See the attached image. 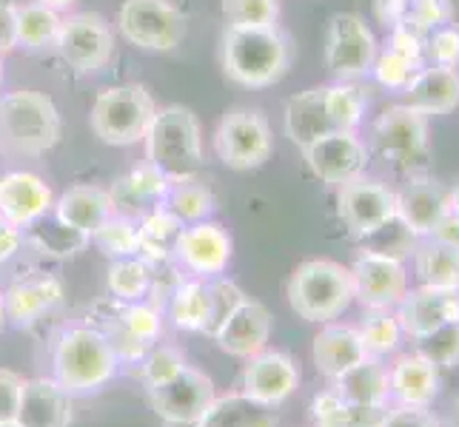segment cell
Wrapping results in <instances>:
<instances>
[{
    "mask_svg": "<svg viewBox=\"0 0 459 427\" xmlns=\"http://www.w3.org/2000/svg\"><path fill=\"white\" fill-rule=\"evenodd\" d=\"M434 240H439V243H448V245H454V248H459V217L456 214H446L442 217V223L434 228Z\"/></svg>",
    "mask_w": 459,
    "mask_h": 427,
    "instance_id": "56",
    "label": "cell"
},
{
    "mask_svg": "<svg viewBox=\"0 0 459 427\" xmlns=\"http://www.w3.org/2000/svg\"><path fill=\"white\" fill-rule=\"evenodd\" d=\"M171 185L174 183L169 180V174L146 160L143 166L132 168L123 180H117L112 192H108V197H112V211L120 217L140 219L152 209H157V205L166 202Z\"/></svg>",
    "mask_w": 459,
    "mask_h": 427,
    "instance_id": "22",
    "label": "cell"
},
{
    "mask_svg": "<svg viewBox=\"0 0 459 427\" xmlns=\"http://www.w3.org/2000/svg\"><path fill=\"white\" fill-rule=\"evenodd\" d=\"M188 368L186 356L174 345H154L152 351L140 359V379L146 388H157L171 382L174 376H180Z\"/></svg>",
    "mask_w": 459,
    "mask_h": 427,
    "instance_id": "42",
    "label": "cell"
},
{
    "mask_svg": "<svg viewBox=\"0 0 459 427\" xmlns=\"http://www.w3.org/2000/svg\"><path fill=\"white\" fill-rule=\"evenodd\" d=\"M417 354L429 359L439 371L459 368V320L431 330L429 337L417 339Z\"/></svg>",
    "mask_w": 459,
    "mask_h": 427,
    "instance_id": "44",
    "label": "cell"
},
{
    "mask_svg": "<svg viewBox=\"0 0 459 427\" xmlns=\"http://www.w3.org/2000/svg\"><path fill=\"white\" fill-rule=\"evenodd\" d=\"M60 23H63L60 12L46 9L29 0L26 6H18V46H23L26 52L55 49Z\"/></svg>",
    "mask_w": 459,
    "mask_h": 427,
    "instance_id": "35",
    "label": "cell"
},
{
    "mask_svg": "<svg viewBox=\"0 0 459 427\" xmlns=\"http://www.w3.org/2000/svg\"><path fill=\"white\" fill-rule=\"evenodd\" d=\"M289 305L306 322H334L354 303L351 271L334 260H306L289 279Z\"/></svg>",
    "mask_w": 459,
    "mask_h": 427,
    "instance_id": "5",
    "label": "cell"
},
{
    "mask_svg": "<svg viewBox=\"0 0 459 427\" xmlns=\"http://www.w3.org/2000/svg\"><path fill=\"white\" fill-rule=\"evenodd\" d=\"M425 38L422 31H417L414 26L408 23H394L388 29V49L405 55L408 60L420 63V66H425Z\"/></svg>",
    "mask_w": 459,
    "mask_h": 427,
    "instance_id": "50",
    "label": "cell"
},
{
    "mask_svg": "<svg viewBox=\"0 0 459 427\" xmlns=\"http://www.w3.org/2000/svg\"><path fill=\"white\" fill-rule=\"evenodd\" d=\"M21 243H23V234L21 228H14L9 219L0 214V265L9 262L14 254L21 251Z\"/></svg>",
    "mask_w": 459,
    "mask_h": 427,
    "instance_id": "54",
    "label": "cell"
},
{
    "mask_svg": "<svg viewBox=\"0 0 459 427\" xmlns=\"http://www.w3.org/2000/svg\"><path fill=\"white\" fill-rule=\"evenodd\" d=\"M291 40L280 26H226L220 40V63L231 83L265 89L286 77L291 66Z\"/></svg>",
    "mask_w": 459,
    "mask_h": 427,
    "instance_id": "1",
    "label": "cell"
},
{
    "mask_svg": "<svg viewBox=\"0 0 459 427\" xmlns=\"http://www.w3.org/2000/svg\"><path fill=\"white\" fill-rule=\"evenodd\" d=\"M120 362L106 342L103 330L89 325L66 328L55 342L52 351V371L55 382L69 393V397H86V393L100 390L115 379Z\"/></svg>",
    "mask_w": 459,
    "mask_h": 427,
    "instance_id": "3",
    "label": "cell"
},
{
    "mask_svg": "<svg viewBox=\"0 0 459 427\" xmlns=\"http://www.w3.org/2000/svg\"><path fill=\"white\" fill-rule=\"evenodd\" d=\"M57 55L81 74H98L115 55V31L100 12H74L63 18Z\"/></svg>",
    "mask_w": 459,
    "mask_h": 427,
    "instance_id": "10",
    "label": "cell"
},
{
    "mask_svg": "<svg viewBox=\"0 0 459 427\" xmlns=\"http://www.w3.org/2000/svg\"><path fill=\"white\" fill-rule=\"evenodd\" d=\"M31 4H40L46 9H55V12H66L69 6L77 4V0H31Z\"/></svg>",
    "mask_w": 459,
    "mask_h": 427,
    "instance_id": "57",
    "label": "cell"
},
{
    "mask_svg": "<svg viewBox=\"0 0 459 427\" xmlns=\"http://www.w3.org/2000/svg\"><path fill=\"white\" fill-rule=\"evenodd\" d=\"M43 219H38L35 226H29L31 228L29 243L46 257H57V260L74 257L77 251H83L91 243L89 234H81V231H74L69 226H63L60 219H55V223H43Z\"/></svg>",
    "mask_w": 459,
    "mask_h": 427,
    "instance_id": "39",
    "label": "cell"
},
{
    "mask_svg": "<svg viewBox=\"0 0 459 427\" xmlns=\"http://www.w3.org/2000/svg\"><path fill=\"white\" fill-rule=\"evenodd\" d=\"M234 254V243L229 231L214 223V219H203V223L183 226L178 243H174V260H178L188 274L200 279L223 277Z\"/></svg>",
    "mask_w": 459,
    "mask_h": 427,
    "instance_id": "14",
    "label": "cell"
},
{
    "mask_svg": "<svg viewBox=\"0 0 459 427\" xmlns=\"http://www.w3.org/2000/svg\"><path fill=\"white\" fill-rule=\"evenodd\" d=\"M169 320L174 328L192 330V334H205L212 320V285L209 279H183L178 288L171 291L169 299Z\"/></svg>",
    "mask_w": 459,
    "mask_h": 427,
    "instance_id": "32",
    "label": "cell"
},
{
    "mask_svg": "<svg viewBox=\"0 0 459 427\" xmlns=\"http://www.w3.org/2000/svg\"><path fill=\"white\" fill-rule=\"evenodd\" d=\"M299 388L297 362L282 351H260L257 356L246 359L243 368V393L263 405L280 407L294 397Z\"/></svg>",
    "mask_w": 459,
    "mask_h": 427,
    "instance_id": "18",
    "label": "cell"
},
{
    "mask_svg": "<svg viewBox=\"0 0 459 427\" xmlns=\"http://www.w3.org/2000/svg\"><path fill=\"white\" fill-rule=\"evenodd\" d=\"M397 194V217L414 231L420 240L431 236L434 228L442 223V217L451 211L448 188H442L431 177H414L408 180Z\"/></svg>",
    "mask_w": 459,
    "mask_h": 427,
    "instance_id": "21",
    "label": "cell"
},
{
    "mask_svg": "<svg viewBox=\"0 0 459 427\" xmlns=\"http://www.w3.org/2000/svg\"><path fill=\"white\" fill-rule=\"evenodd\" d=\"M400 94H405V106L425 117L451 115L459 106V69L425 63Z\"/></svg>",
    "mask_w": 459,
    "mask_h": 427,
    "instance_id": "23",
    "label": "cell"
},
{
    "mask_svg": "<svg viewBox=\"0 0 459 427\" xmlns=\"http://www.w3.org/2000/svg\"><path fill=\"white\" fill-rule=\"evenodd\" d=\"M303 160L316 180L340 188L342 183H351L366 174L371 151L357 137V132H334L303 149Z\"/></svg>",
    "mask_w": 459,
    "mask_h": 427,
    "instance_id": "13",
    "label": "cell"
},
{
    "mask_svg": "<svg viewBox=\"0 0 459 427\" xmlns=\"http://www.w3.org/2000/svg\"><path fill=\"white\" fill-rule=\"evenodd\" d=\"M6 305H4V291H0V330H4L6 328Z\"/></svg>",
    "mask_w": 459,
    "mask_h": 427,
    "instance_id": "60",
    "label": "cell"
},
{
    "mask_svg": "<svg viewBox=\"0 0 459 427\" xmlns=\"http://www.w3.org/2000/svg\"><path fill=\"white\" fill-rule=\"evenodd\" d=\"M183 231V223L174 217L166 205H157L149 214H143L137 219V234H140V243H137V257L146 260L149 265L157 262H166L174 257V243Z\"/></svg>",
    "mask_w": 459,
    "mask_h": 427,
    "instance_id": "33",
    "label": "cell"
},
{
    "mask_svg": "<svg viewBox=\"0 0 459 427\" xmlns=\"http://www.w3.org/2000/svg\"><path fill=\"white\" fill-rule=\"evenodd\" d=\"M157 115L154 98L146 86L126 83L103 89L91 103L89 125L91 134L106 146H134L143 142Z\"/></svg>",
    "mask_w": 459,
    "mask_h": 427,
    "instance_id": "6",
    "label": "cell"
},
{
    "mask_svg": "<svg viewBox=\"0 0 459 427\" xmlns=\"http://www.w3.org/2000/svg\"><path fill=\"white\" fill-rule=\"evenodd\" d=\"M280 0H223L226 26H277L280 23Z\"/></svg>",
    "mask_w": 459,
    "mask_h": 427,
    "instance_id": "43",
    "label": "cell"
},
{
    "mask_svg": "<svg viewBox=\"0 0 459 427\" xmlns=\"http://www.w3.org/2000/svg\"><path fill=\"white\" fill-rule=\"evenodd\" d=\"M417 245H420V236L411 231L397 214H394L388 223H383L371 234L362 236V251H377V254H385L394 260L414 257Z\"/></svg>",
    "mask_w": 459,
    "mask_h": 427,
    "instance_id": "40",
    "label": "cell"
},
{
    "mask_svg": "<svg viewBox=\"0 0 459 427\" xmlns=\"http://www.w3.org/2000/svg\"><path fill=\"white\" fill-rule=\"evenodd\" d=\"M334 390L345 405H371V407H388L391 402V382L388 368L379 359L368 356L362 365L351 368L334 379Z\"/></svg>",
    "mask_w": 459,
    "mask_h": 427,
    "instance_id": "31",
    "label": "cell"
},
{
    "mask_svg": "<svg viewBox=\"0 0 459 427\" xmlns=\"http://www.w3.org/2000/svg\"><path fill=\"white\" fill-rule=\"evenodd\" d=\"M388 382L391 399L397 405L431 407L439 393V368L414 351L394 359V365L388 368Z\"/></svg>",
    "mask_w": 459,
    "mask_h": 427,
    "instance_id": "27",
    "label": "cell"
},
{
    "mask_svg": "<svg viewBox=\"0 0 459 427\" xmlns=\"http://www.w3.org/2000/svg\"><path fill=\"white\" fill-rule=\"evenodd\" d=\"M112 197L98 185H74L55 200V219L81 234H94L112 217Z\"/></svg>",
    "mask_w": 459,
    "mask_h": 427,
    "instance_id": "29",
    "label": "cell"
},
{
    "mask_svg": "<svg viewBox=\"0 0 459 427\" xmlns=\"http://www.w3.org/2000/svg\"><path fill=\"white\" fill-rule=\"evenodd\" d=\"M117 320L132 337L146 342L149 347H154L157 339L163 337V313L154 305L143 303V299H140V303H126V308L117 313Z\"/></svg>",
    "mask_w": 459,
    "mask_h": 427,
    "instance_id": "46",
    "label": "cell"
},
{
    "mask_svg": "<svg viewBox=\"0 0 459 427\" xmlns=\"http://www.w3.org/2000/svg\"><path fill=\"white\" fill-rule=\"evenodd\" d=\"M0 83H4V55H0Z\"/></svg>",
    "mask_w": 459,
    "mask_h": 427,
    "instance_id": "61",
    "label": "cell"
},
{
    "mask_svg": "<svg viewBox=\"0 0 459 427\" xmlns=\"http://www.w3.org/2000/svg\"><path fill=\"white\" fill-rule=\"evenodd\" d=\"M422 66L414 60H408L405 55L400 52H394V49H385L383 52H377V60H374V66H371V74H374V81L388 89V91H403L408 83H411V77H414Z\"/></svg>",
    "mask_w": 459,
    "mask_h": 427,
    "instance_id": "45",
    "label": "cell"
},
{
    "mask_svg": "<svg viewBox=\"0 0 459 427\" xmlns=\"http://www.w3.org/2000/svg\"><path fill=\"white\" fill-rule=\"evenodd\" d=\"M351 271L354 299L366 311H394L408 291V268L377 251H359Z\"/></svg>",
    "mask_w": 459,
    "mask_h": 427,
    "instance_id": "12",
    "label": "cell"
},
{
    "mask_svg": "<svg viewBox=\"0 0 459 427\" xmlns=\"http://www.w3.org/2000/svg\"><path fill=\"white\" fill-rule=\"evenodd\" d=\"M18 427H69L72 424V397L55 379H26L18 416Z\"/></svg>",
    "mask_w": 459,
    "mask_h": 427,
    "instance_id": "25",
    "label": "cell"
},
{
    "mask_svg": "<svg viewBox=\"0 0 459 427\" xmlns=\"http://www.w3.org/2000/svg\"><path fill=\"white\" fill-rule=\"evenodd\" d=\"M106 285H108V294L120 299V303H140L152 288V265L140 257L112 260Z\"/></svg>",
    "mask_w": 459,
    "mask_h": 427,
    "instance_id": "36",
    "label": "cell"
},
{
    "mask_svg": "<svg viewBox=\"0 0 459 427\" xmlns=\"http://www.w3.org/2000/svg\"><path fill=\"white\" fill-rule=\"evenodd\" d=\"M394 313H397L403 334L417 342L429 337L431 330L459 320V288L420 285V288L405 291Z\"/></svg>",
    "mask_w": 459,
    "mask_h": 427,
    "instance_id": "17",
    "label": "cell"
},
{
    "mask_svg": "<svg viewBox=\"0 0 459 427\" xmlns=\"http://www.w3.org/2000/svg\"><path fill=\"white\" fill-rule=\"evenodd\" d=\"M371 149L408 180L425 177L431 168L429 117L405 103L385 108L371 129Z\"/></svg>",
    "mask_w": 459,
    "mask_h": 427,
    "instance_id": "7",
    "label": "cell"
},
{
    "mask_svg": "<svg viewBox=\"0 0 459 427\" xmlns=\"http://www.w3.org/2000/svg\"><path fill=\"white\" fill-rule=\"evenodd\" d=\"M91 243L98 245L108 260H123V257H137V219L112 214L106 223L91 234Z\"/></svg>",
    "mask_w": 459,
    "mask_h": 427,
    "instance_id": "41",
    "label": "cell"
},
{
    "mask_svg": "<svg viewBox=\"0 0 459 427\" xmlns=\"http://www.w3.org/2000/svg\"><path fill=\"white\" fill-rule=\"evenodd\" d=\"M220 351L237 356V359H251L260 351H265L268 339H272V313L257 299H243L237 305L229 320L217 328V334L212 337Z\"/></svg>",
    "mask_w": 459,
    "mask_h": 427,
    "instance_id": "20",
    "label": "cell"
},
{
    "mask_svg": "<svg viewBox=\"0 0 459 427\" xmlns=\"http://www.w3.org/2000/svg\"><path fill=\"white\" fill-rule=\"evenodd\" d=\"M379 43L371 26L359 14L342 12L334 14L325 35V69L334 74V81H359L371 74Z\"/></svg>",
    "mask_w": 459,
    "mask_h": 427,
    "instance_id": "11",
    "label": "cell"
},
{
    "mask_svg": "<svg viewBox=\"0 0 459 427\" xmlns=\"http://www.w3.org/2000/svg\"><path fill=\"white\" fill-rule=\"evenodd\" d=\"M18 49V6L0 0V55Z\"/></svg>",
    "mask_w": 459,
    "mask_h": 427,
    "instance_id": "53",
    "label": "cell"
},
{
    "mask_svg": "<svg viewBox=\"0 0 459 427\" xmlns=\"http://www.w3.org/2000/svg\"><path fill=\"white\" fill-rule=\"evenodd\" d=\"M209 285H212V320H209V330H205V334L214 337L217 328L229 320V313L246 299V294L240 291V285L226 277H214V282H209Z\"/></svg>",
    "mask_w": 459,
    "mask_h": 427,
    "instance_id": "49",
    "label": "cell"
},
{
    "mask_svg": "<svg viewBox=\"0 0 459 427\" xmlns=\"http://www.w3.org/2000/svg\"><path fill=\"white\" fill-rule=\"evenodd\" d=\"M0 427H18V424H14V422H6V424H0Z\"/></svg>",
    "mask_w": 459,
    "mask_h": 427,
    "instance_id": "62",
    "label": "cell"
},
{
    "mask_svg": "<svg viewBox=\"0 0 459 427\" xmlns=\"http://www.w3.org/2000/svg\"><path fill=\"white\" fill-rule=\"evenodd\" d=\"M400 23L414 26L422 35H431L434 29L454 23V6L451 0H411Z\"/></svg>",
    "mask_w": 459,
    "mask_h": 427,
    "instance_id": "47",
    "label": "cell"
},
{
    "mask_svg": "<svg viewBox=\"0 0 459 427\" xmlns=\"http://www.w3.org/2000/svg\"><path fill=\"white\" fill-rule=\"evenodd\" d=\"M425 60L434 66L459 69V23H446L425 38Z\"/></svg>",
    "mask_w": 459,
    "mask_h": 427,
    "instance_id": "48",
    "label": "cell"
},
{
    "mask_svg": "<svg viewBox=\"0 0 459 427\" xmlns=\"http://www.w3.org/2000/svg\"><path fill=\"white\" fill-rule=\"evenodd\" d=\"M117 31L140 52H174L186 40V14L174 0H123Z\"/></svg>",
    "mask_w": 459,
    "mask_h": 427,
    "instance_id": "8",
    "label": "cell"
},
{
    "mask_svg": "<svg viewBox=\"0 0 459 427\" xmlns=\"http://www.w3.org/2000/svg\"><path fill=\"white\" fill-rule=\"evenodd\" d=\"M55 211V192L31 171H9L0 177V214L14 228H29Z\"/></svg>",
    "mask_w": 459,
    "mask_h": 427,
    "instance_id": "19",
    "label": "cell"
},
{
    "mask_svg": "<svg viewBox=\"0 0 459 427\" xmlns=\"http://www.w3.org/2000/svg\"><path fill=\"white\" fill-rule=\"evenodd\" d=\"M23 382H26L23 376H18L14 371L0 368V424L14 422V416H18Z\"/></svg>",
    "mask_w": 459,
    "mask_h": 427,
    "instance_id": "51",
    "label": "cell"
},
{
    "mask_svg": "<svg viewBox=\"0 0 459 427\" xmlns=\"http://www.w3.org/2000/svg\"><path fill=\"white\" fill-rule=\"evenodd\" d=\"M277 424H280L277 407L251 399L240 390V393H229V397H217L192 427H277Z\"/></svg>",
    "mask_w": 459,
    "mask_h": 427,
    "instance_id": "30",
    "label": "cell"
},
{
    "mask_svg": "<svg viewBox=\"0 0 459 427\" xmlns=\"http://www.w3.org/2000/svg\"><path fill=\"white\" fill-rule=\"evenodd\" d=\"M408 4L411 0H374V12H377V18L391 29L394 23H400L405 18Z\"/></svg>",
    "mask_w": 459,
    "mask_h": 427,
    "instance_id": "55",
    "label": "cell"
},
{
    "mask_svg": "<svg viewBox=\"0 0 459 427\" xmlns=\"http://www.w3.org/2000/svg\"><path fill=\"white\" fill-rule=\"evenodd\" d=\"M146 160L169 174L171 183L195 180L203 168V129L188 106H166L146 134Z\"/></svg>",
    "mask_w": 459,
    "mask_h": 427,
    "instance_id": "4",
    "label": "cell"
},
{
    "mask_svg": "<svg viewBox=\"0 0 459 427\" xmlns=\"http://www.w3.org/2000/svg\"><path fill=\"white\" fill-rule=\"evenodd\" d=\"M337 214L357 236H366L397 214V194L362 174L337 188Z\"/></svg>",
    "mask_w": 459,
    "mask_h": 427,
    "instance_id": "16",
    "label": "cell"
},
{
    "mask_svg": "<svg viewBox=\"0 0 459 427\" xmlns=\"http://www.w3.org/2000/svg\"><path fill=\"white\" fill-rule=\"evenodd\" d=\"M282 129H286V137L299 151L308 149L311 142H316L325 134H334L337 125L328 112L325 86H314L294 94L286 103V112H282Z\"/></svg>",
    "mask_w": 459,
    "mask_h": 427,
    "instance_id": "24",
    "label": "cell"
},
{
    "mask_svg": "<svg viewBox=\"0 0 459 427\" xmlns=\"http://www.w3.org/2000/svg\"><path fill=\"white\" fill-rule=\"evenodd\" d=\"M152 410L169 424H195L209 405L217 399L214 382L197 368H186L180 376H174L171 382L146 388Z\"/></svg>",
    "mask_w": 459,
    "mask_h": 427,
    "instance_id": "15",
    "label": "cell"
},
{
    "mask_svg": "<svg viewBox=\"0 0 459 427\" xmlns=\"http://www.w3.org/2000/svg\"><path fill=\"white\" fill-rule=\"evenodd\" d=\"M448 202H451V214L459 217V180H456V185L448 192Z\"/></svg>",
    "mask_w": 459,
    "mask_h": 427,
    "instance_id": "58",
    "label": "cell"
},
{
    "mask_svg": "<svg viewBox=\"0 0 459 427\" xmlns=\"http://www.w3.org/2000/svg\"><path fill=\"white\" fill-rule=\"evenodd\" d=\"M448 427H459V399H454L451 414H448Z\"/></svg>",
    "mask_w": 459,
    "mask_h": 427,
    "instance_id": "59",
    "label": "cell"
},
{
    "mask_svg": "<svg viewBox=\"0 0 459 427\" xmlns=\"http://www.w3.org/2000/svg\"><path fill=\"white\" fill-rule=\"evenodd\" d=\"M214 151L220 163L234 171H255L274 151L272 125L260 108H231L214 129Z\"/></svg>",
    "mask_w": 459,
    "mask_h": 427,
    "instance_id": "9",
    "label": "cell"
},
{
    "mask_svg": "<svg viewBox=\"0 0 459 427\" xmlns=\"http://www.w3.org/2000/svg\"><path fill=\"white\" fill-rule=\"evenodd\" d=\"M368 359L366 345L359 339V330L351 325L325 322V328L314 337V365L325 379H340L351 368Z\"/></svg>",
    "mask_w": 459,
    "mask_h": 427,
    "instance_id": "26",
    "label": "cell"
},
{
    "mask_svg": "<svg viewBox=\"0 0 459 427\" xmlns=\"http://www.w3.org/2000/svg\"><path fill=\"white\" fill-rule=\"evenodd\" d=\"M166 209L180 219L183 226L203 223L214 214V194L209 185H203L197 180H186V183H174L171 192L166 197Z\"/></svg>",
    "mask_w": 459,
    "mask_h": 427,
    "instance_id": "37",
    "label": "cell"
},
{
    "mask_svg": "<svg viewBox=\"0 0 459 427\" xmlns=\"http://www.w3.org/2000/svg\"><path fill=\"white\" fill-rule=\"evenodd\" d=\"M63 303V285L55 277H29L9 285L4 291V305H6V320L29 328L35 325L43 313H49Z\"/></svg>",
    "mask_w": 459,
    "mask_h": 427,
    "instance_id": "28",
    "label": "cell"
},
{
    "mask_svg": "<svg viewBox=\"0 0 459 427\" xmlns=\"http://www.w3.org/2000/svg\"><path fill=\"white\" fill-rule=\"evenodd\" d=\"M60 132V108L49 94L18 89L0 98V154L9 160L43 157L57 146Z\"/></svg>",
    "mask_w": 459,
    "mask_h": 427,
    "instance_id": "2",
    "label": "cell"
},
{
    "mask_svg": "<svg viewBox=\"0 0 459 427\" xmlns=\"http://www.w3.org/2000/svg\"><path fill=\"white\" fill-rule=\"evenodd\" d=\"M357 330H359V339L366 345L368 356H374V359H383V356L394 354L405 337L394 311H366Z\"/></svg>",
    "mask_w": 459,
    "mask_h": 427,
    "instance_id": "38",
    "label": "cell"
},
{
    "mask_svg": "<svg viewBox=\"0 0 459 427\" xmlns=\"http://www.w3.org/2000/svg\"><path fill=\"white\" fill-rule=\"evenodd\" d=\"M379 427H442V424H439V419L431 414L429 407L397 405V407L388 410Z\"/></svg>",
    "mask_w": 459,
    "mask_h": 427,
    "instance_id": "52",
    "label": "cell"
},
{
    "mask_svg": "<svg viewBox=\"0 0 459 427\" xmlns=\"http://www.w3.org/2000/svg\"><path fill=\"white\" fill-rule=\"evenodd\" d=\"M414 271L422 285L459 288V248L425 236L414 251Z\"/></svg>",
    "mask_w": 459,
    "mask_h": 427,
    "instance_id": "34",
    "label": "cell"
}]
</instances>
